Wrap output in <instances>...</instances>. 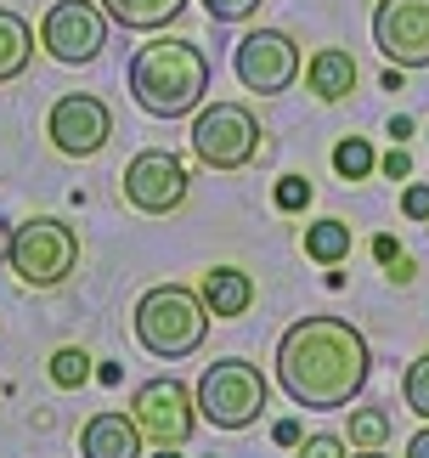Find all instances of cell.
<instances>
[{
	"instance_id": "6da1fadb",
	"label": "cell",
	"mask_w": 429,
	"mask_h": 458,
	"mask_svg": "<svg viewBox=\"0 0 429 458\" xmlns=\"http://www.w3.org/2000/svg\"><path fill=\"white\" fill-rule=\"evenodd\" d=\"M373 374V351L362 328L345 317H299L277 340V385L294 408H350Z\"/></svg>"
},
{
	"instance_id": "7a4b0ae2",
	"label": "cell",
	"mask_w": 429,
	"mask_h": 458,
	"mask_svg": "<svg viewBox=\"0 0 429 458\" xmlns=\"http://www.w3.org/2000/svg\"><path fill=\"white\" fill-rule=\"evenodd\" d=\"M209 80H214V68L204 57V46L175 40V34L136 46V57H130V97H136V108L153 114V119L198 114L204 97H209Z\"/></svg>"
},
{
	"instance_id": "3957f363",
	"label": "cell",
	"mask_w": 429,
	"mask_h": 458,
	"mask_svg": "<svg viewBox=\"0 0 429 458\" xmlns=\"http://www.w3.org/2000/svg\"><path fill=\"white\" fill-rule=\"evenodd\" d=\"M204 334H209L204 294H192L181 284H158L136 301V340H141V351H153V357H164V362L192 357V351L204 345Z\"/></svg>"
},
{
	"instance_id": "277c9868",
	"label": "cell",
	"mask_w": 429,
	"mask_h": 458,
	"mask_svg": "<svg viewBox=\"0 0 429 458\" xmlns=\"http://www.w3.org/2000/svg\"><path fill=\"white\" fill-rule=\"evenodd\" d=\"M192 396H198V413L209 419L214 430H248L265 413L272 385H265V374H260L255 362L221 357V362L204 368V379H198V391H192Z\"/></svg>"
},
{
	"instance_id": "5b68a950",
	"label": "cell",
	"mask_w": 429,
	"mask_h": 458,
	"mask_svg": "<svg viewBox=\"0 0 429 458\" xmlns=\"http://www.w3.org/2000/svg\"><path fill=\"white\" fill-rule=\"evenodd\" d=\"M12 272L29 289H57L80 267V233L57 216H29L23 226H12Z\"/></svg>"
},
{
	"instance_id": "8992f818",
	"label": "cell",
	"mask_w": 429,
	"mask_h": 458,
	"mask_svg": "<svg viewBox=\"0 0 429 458\" xmlns=\"http://www.w3.org/2000/svg\"><path fill=\"white\" fill-rule=\"evenodd\" d=\"M192 153L209 170H243L260 153V119L243 102H209L192 119Z\"/></svg>"
},
{
	"instance_id": "52a82bcc",
	"label": "cell",
	"mask_w": 429,
	"mask_h": 458,
	"mask_svg": "<svg viewBox=\"0 0 429 458\" xmlns=\"http://www.w3.org/2000/svg\"><path fill=\"white\" fill-rule=\"evenodd\" d=\"M40 46H46V57L63 63V68L97 63L102 46H107V12L91 6V0H57V6L40 17Z\"/></svg>"
},
{
	"instance_id": "ba28073f",
	"label": "cell",
	"mask_w": 429,
	"mask_h": 458,
	"mask_svg": "<svg viewBox=\"0 0 429 458\" xmlns=\"http://www.w3.org/2000/svg\"><path fill=\"white\" fill-rule=\"evenodd\" d=\"M130 419L153 447H187L198 430V396L181 379H147L130 402Z\"/></svg>"
},
{
	"instance_id": "9c48e42d",
	"label": "cell",
	"mask_w": 429,
	"mask_h": 458,
	"mask_svg": "<svg viewBox=\"0 0 429 458\" xmlns=\"http://www.w3.org/2000/svg\"><path fill=\"white\" fill-rule=\"evenodd\" d=\"M231 74L243 80V91L282 97L299 80V46L282 29H255V34L238 40V51H231Z\"/></svg>"
},
{
	"instance_id": "30bf717a",
	"label": "cell",
	"mask_w": 429,
	"mask_h": 458,
	"mask_svg": "<svg viewBox=\"0 0 429 458\" xmlns=\"http://www.w3.org/2000/svg\"><path fill=\"white\" fill-rule=\"evenodd\" d=\"M46 136L63 158H91V153L107 148V136H114V114H107V102L91 97V91H68V97L51 102Z\"/></svg>"
},
{
	"instance_id": "8fae6325",
	"label": "cell",
	"mask_w": 429,
	"mask_h": 458,
	"mask_svg": "<svg viewBox=\"0 0 429 458\" xmlns=\"http://www.w3.org/2000/svg\"><path fill=\"white\" fill-rule=\"evenodd\" d=\"M124 199H130L141 216H170V209L187 204V165L164 148H147L124 165Z\"/></svg>"
},
{
	"instance_id": "7c38bea8",
	"label": "cell",
	"mask_w": 429,
	"mask_h": 458,
	"mask_svg": "<svg viewBox=\"0 0 429 458\" xmlns=\"http://www.w3.org/2000/svg\"><path fill=\"white\" fill-rule=\"evenodd\" d=\"M373 46L396 68H429V0H379Z\"/></svg>"
},
{
	"instance_id": "4fadbf2b",
	"label": "cell",
	"mask_w": 429,
	"mask_h": 458,
	"mask_svg": "<svg viewBox=\"0 0 429 458\" xmlns=\"http://www.w3.org/2000/svg\"><path fill=\"white\" fill-rule=\"evenodd\" d=\"M141 425L130 413H91L85 419V430H80V458H141Z\"/></svg>"
},
{
	"instance_id": "5bb4252c",
	"label": "cell",
	"mask_w": 429,
	"mask_h": 458,
	"mask_svg": "<svg viewBox=\"0 0 429 458\" xmlns=\"http://www.w3.org/2000/svg\"><path fill=\"white\" fill-rule=\"evenodd\" d=\"M306 85L322 102H345L350 85H356V57H350L345 46H322L316 57L306 63Z\"/></svg>"
},
{
	"instance_id": "9a60e30c",
	"label": "cell",
	"mask_w": 429,
	"mask_h": 458,
	"mask_svg": "<svg viewBox=\"0 0 429 458\" xmlns=\"http://www.w3.org/2000/svg\"><path fill=\"white\" fill-rule=\"evenodd\" d=\"M204 306H209V317H243L255 306V277L238 272V267L204 272Z\"/></svg>"
},
{
	"instance_id": "2e32d148",
	"label": "cell",
	"mask_w": 429,
	"mask_h": 458,
	"mask_svg": "<svg viewBox=\"0 0 429 458\" xmlns=\"http://www.w3.org/2000/svg\"><path fill=\"white\" fill-rule=\"evenodd\" d=\"M102 12L114 17L119 29H136V34H153L175 23V17L187 12V0H102Z\"/></svg>"
},
{
	"instance_id": "e0dca14e",
	"label": "cell",
	"mask_w": 429,
	"mask_h": 458,
	"mask_svg": "<svg viewBox=\"0 0 429 458\" xmlns=\"http://www.w3.org/2000/svg\"><path fill=\"white\" fill-rule=\"evenodd\" d=\"M29 63H34V29H29V17L12 12V6H0V85L17 80Z\"/></svg>"
},
{
	"instance_id": "ac0fdd59",
	"label": "cell",
	"mask_w": 429,
	"mask_h": 458,
	"mask_svg": "<svg viewBox=\"0 0 429 458\" xmlns=\"http://www.w3.org/2000/svg\"><path fill=\"white\" fill-rule=\"evenodd\" d=\"M306 255L316 260V267H339V260L350 255V226L339 216H322L306 226Z\"/></svg>"
},
{
	"instance_id": "d6986e66",
	"label": "cell",
	"mask_w": 429,
	"mask_h": 458,
	"mask_svg": "<svg viewBox=\"0 0 429 458\" xmlns=\"http://www.w3.org/2000/svg\"><path fill=\"white\" fill-rule=\"evenodd\" d=\"M390 442V413L384 408H350V447H384Z\"/></svg>"
},
{
	"instance_id": "ffe728a7",
	"label": "cell",
	"mask_w": 429,
	"mask_h": 458,
	"mask_svg": "<svg viewBox=\"0 0 429 458\" xmlns=\"http://www.w3.org/2000/svg\"><path fill=\"white\" fill-rule=\"evenodd\" d=\"M85 379H91V357H85L80 345H63L57 357H51V385H57V391H80Z\"/></svg>"
},
{
	"instance_id": "44dd1931",
	"label": "cell",
	"mask_w": 429,
	"mask_h": 458,
	"mask_svg": "<svg viewBox=\"0 0 429 458\" xmlns=\"http://www.w3.org/2000/svg\"><path fill=\"white\" fill-rule=\"evenodd\" d=\"M373 165H379V158H373V148L362 142V136H345V142L333 148V170L345 175V182H362V175H373Z\"/></svg>"
},
{
	"instance_id": "7402d4cb",
	"label": "cell",
	"mask_w": 429,
	"mask_h": 458,
	"mask_svg": "<svg viewBox=\"0 0 429 458\" xmlns=\"http://www.w3.org/2000/svg\"><path fill=\"white\" fill-rule=\"evenodd\" d=\"M401 402L413 408L418 419H429V351L424 357H413V368H407V379H401Z\"/></svg>"
},
{
	"instance_id": "603a6c76",
	"label": "cell",
	"mask_w": 429,
	"mask_h": 458,
	"mask_svg": "<svg viewBox=\"0 0 429 458\" xmlns=\"http://www.w3.org/2000/svg\"><path fill=\"white\" fill-rule=\"evenodd\" d=\"M272 199H277V209H289V216H294V209H306V204H311V182H306V175H282Z\"/></svg>"
},
{
	"instance_id": "cb8c5ba5",
	"label": "cell",
	"mask_w": 429,
	"mask_h": 458,
	"mask_svg": "<svg viewBox=\"0 0 429 458\" xmlns=\"http://www.w3.org/2000/svg\"><path fill=\"white\" fill-rule=\"evenodd\" d=\"M204 12L214 17V23H243V17L260 12V0H204Z\"/></svg>"
},
{
	"instance_id": "d4e9b609",
	"label": "cell",
	"mask_w": 429,
	"mask_h": 458,
	"mask_svg": "<svg viewBox=\"0 0 429 458\" xmlns=\"http://www.w3.org/2000/svg\"><path fill=\"white\" fill-rule=\"evenodd\" d=\"M299 458H350L339 436H311V442H299Z\"/></svg>"
},
{
	"instance_id": "484cf974",
	"label": "cell",
	"mask_w": 429,
	"mask_h": 458,
	"mask_svg": "<svg viewBox=\"0 0 429 458\" xmlns=\"http://www.w3.org/2000/svg\"><path fill=\"white\" fill-rule=\"evenodd\" d=\"M379 170L390 175V182H407V175H413V158H407V148L396 142V148H390V153L379 158Z\"/></svg>"
},
{
	"instance_id": "4316f807",
	"label": "cell",
	"mask_w": 429,
	"mask_h": 458,
	"mask_svg": "<svg viewBox=\"0 0 429 458\" xmlns=\"http://www.w3.org/2000/svg\"><path fill=\"white\" fill-rule=\"evenodd\" d=\"M401 209H407V221H429V187H424V182L407 187V192H401Z\"/></svg>"
},
{
	"instance_id": "83f0119b",
	"label": "cell",
	"mask_w": 429,
	"mask_h": 458,
	"mask_svg": "<svg viewBox=\"0 0 429 458\" xmlns=\"http://www.w3.org/2000/svg\"><path fill=\"white\" fill-rule=\"evenodd\" d=\"M272 436H277V442H282V447H299V425H294V419H282V425H277Z\"/></svg>"
},
{
	"instance_id": "f1b7e54d",
	"label": "cell",
	"mask_w": 429,
	"mask_h": 458,
	"mask_svg": "<svg viewBox=\"0 0 429 458\" xmlns=\"http://www.w3.org/2000/svg\"><path fill=\"white\" fill-rule=\"evenodd\" d=\"M407 458H429V430H418L413 442H407Z\"/></svg>"
},
{
	"instance_id": "f546056e",
	"label": "cell",
	"mask_w": 429,
	"mask_h": 458,
	"mask_svg": "<svg viewBox=\"0 0 429 458\" xmlns=\"http://www.w3.org/2000/svg\"><path fill=\"white\" fill-rule=\"evenodd\" d=\"M12 255V233H6V226H0V260H6Z\"/></svg>"
},
{
	"instance_id": "4dcf8cb0",
	"label": "cell",
	"mask_w": 429,
	"mask_h": 458,
	"mask_svg": "<svg viewBox=\"0 0 429 458\" xmlns=\"http://www.w3.org/2000/svg\"><path fill=\"white\" fill-rule=\"evenodd\" d=\"M350 458H390V453H379V447H362V453H350Z\"/></svg>"
},
{
	"instance_id": "1f68e13d",
	"label": "cell",
	"mask_w": 429,
	"mask_h": 458,
	"mask_svg": "<svg viewBox=\"0 0 429 458\" xmlns=\"http://www.w3.org/2000/svg\"><path fill=\"white\" fill-rule=\"evenodd\" d=\"M153 458H181V453H175V447H158V453H153Z\"/></svg>"
}]
</instances>
